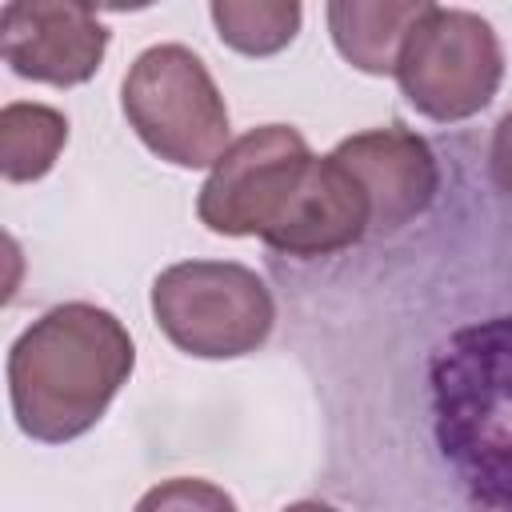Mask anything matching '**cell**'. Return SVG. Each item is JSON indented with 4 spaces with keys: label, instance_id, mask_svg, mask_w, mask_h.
Listing matches in <instances>:
<instances>
[{
    "label": "cell",
    "instance_id": "obj_1",
    "mask_svg": "<svg viewBox=\"0 0 512 512\" xmlns=\"http://www.w3.org/2000/svg\"><path fill=\"white\" fill-rule=\"evenodd\" d=\"M128 328L96 304L68 300L32 320L8 352V396L24 436L64 444L84 436L128 384Z\"/></svg>",
    "mask_w": 512,
    "mask_h": 512
},
{
    "label": "cell",
    "instance_id": "obj_2",
    "mask_svg": "<svg viewBox=\"0 0 512 512\" xmlns=\"http://www.w3.org/2000/svg\"><path fill=\"white\" fill-rule=\"evenodd\" d=\"M432 428L468 500L512 512V316L464 324L436 348Z\"/></svg>",
    "mask_w": 512,
    "mask_h": 512
},
{
    "label": "cell",
    "instance_id": "obj_3",
    "mask_svg": "<svg viewBox=\"0 0 512 512\" xmlns=\"http://www.w3.org/2000/svg\"><path fill=\"white\" fill-rule=\"evenodd\" d=\"M128 128L148 152L176 168H208L228 148V108L204 68L184 44L144 48L120 84Z\"/></svg>",
    "mask_w": 512,
    "mask_h": 512
},
{
    "label": "cell",
    "instance_id": "obj_4",
    "mask_svg": "<svg viewBox=\"0 0 512 512\" xmlns=\"http://www.w3.org/2000/svg\"><path fill=\"white\" fill-rule=\"evenodd\" d=\"M152 316L180 352L232 360L272 336L276 300L268 284L236 260H180L152 280Z\"/></svg>",
    "mask_w": 512,
    "mask_h": 512
},
{
    "label": "cell",
    "instance_id": "obj_5",
    "mask_svg": "<svg viewBox=\"0 0 512 512\" xmlns=\"http://www.w3.org/2000/svg\"><path fill=\"white\" fill-rule=\"evenodd\" d=\"M392 76L416 112L452 124L492 104L504 80V52L484 16L428 4L400 48Z\"/></svg>",
    "mask_w": 512,
    "mask_h": 512
},
{
    "label": "cell",
    "instance_id": "obj_6",
    "mask_svg": "<svg viewBox=\"0 0 512 512\" xmlns=\"http://www.w3.org/2000/svg\"><path fill=\"white\" fill-rule=\"evenodd\" d=\"M312 160L308 140L292 124H260L212 164L196 212L220 236H260L268 244L288 220Z\"/></svg>",
    "mask_w": 512,
    "mask_h": 512
},
{
    "label": "cell",
    "instance_id": "obj_7",
    "mask_svg": "<svg viewBox=\"0 0 512 512\" xmlns=\"http://www.w3.org/2000/svg\"><path fill=\"white\" fill-rule=\"evenodd\" d=\"M0 52L16 76L72 88L104 64L108 28L88 4L12 0L0 12Z\"/></svg>",
    "mask_w": 512,
    "mask_h": 512
},
{
    "label": "cell",
    "instance_id": "obj_8",
    "mask_svg": "<svg viewBox=\"0 0 512 512\" xmlns=\"http://www.w3.org/2000/svg\"><path fill=\"white\" fill-rule=\"evenodd\" d=\"M332 156L360 180L372 204V232H400L424 216L440 192V168L428 140L404 124L356 132L340 140Z\"/></svg>",
    "mask_w": 512,
    "mask_h": 512
},
{
    "label": "cell",
    "instance_id": "obj_9",
    "mask_svg": "<svg viewBox=\"0 0 512 512\" xmlns=\"http://www.w3.org/2000/svg\"><path fill=\"white\" fill-rule=\"evenodd\" d=\"M368 232H372V204L360 180L328 152L312 160L288 220L268 244L276 252L312 260V256H332L340 248H352Z\"/></svg>",
    "mask_w": 512,
    "mask_h": 512
},
{
    "label": "cell",
    "instance_id": "obj_10",
    "mask_svg": "<svg viewBox=\"0 0 512 512\" xmlns=\"http://www.w3.org/2000/svg\"><path fill=\"white\" fill-rule=\"evenodd\" d=\"M424 12L428 0H332L328 32L336 52L352 68L368 76H384L396 72L400 48Z\"/></svg>",
    "mask_w": 512,
    "mask_h": 512
},
{
    "label": "cell",
    "instance_id": "obj_11",
    "mask_svg": "<svg viewBox=\"0 0 512 512\" xmlns=\"http://www.w3.org/2000/svg\"><path fill=\"white\" fill-rule=\"evenodd\" d=\"M68 144V120L64 112L48 108V104H28V100H12L0 112V172L12 184H28L40 180L60 148Z\"/></svg>",
    "mask_w": 512,
    "mask_h": 512
},
{
    "label": "cell",
    "instance_id": "obj_12",
    "mask_svg": "<svg viewBox=\"0 0 512 512\" xmlns=\"http://www.w3.org/2000/svg\"><path fill=\"white\" fill-rule=\"evenodd\" d=\"M208 12L216 36L244 56H272L288 48L304 16L296 0H216Z\"/></svg>",
    "mask_w": 512,
    "mask_h": 512
},
{
    "label": "cell",
    "instance_id": "obj_13",
    "mask_svg": "<svg viewBox=\"0 0 512 512\" xmlns=\"http://www.w3.org/2000/svg\"><path fill=\"white\" fill-rule=\"evenodd\" d=\"M136 512H236V500L212 480L176 476V480H160L156 488H148Z\"/></svg>",
    "mask_w": 512,
    "mask_h": 512
},
{
    "label": "cell",
    "instance_id": "obj_14",
    "mask_svg": "<svg viewBox=\"0 0 512 512\" xmlns=\"http://www.w3.org/2000/svg\"><path fill=\"white\" fill-rule=\"evenodd\" d=\"M488 168H492L496 188L512 200V112H504V116H500V124H496V132H492Z\"/></svg>",
    "mask_w": 512,
    "mask_h": 512
},
{
    "label": "cell",
    "instance_id": "obj_15",
    "mask_svg": "<svg viewBox=\"0 0 512 512\" xmlns=\"http://www.w3.org/2000/svg\"><path fill=\"white\" fill-rule=\"evenodd\" d=\"M284 512H336L332 504H320V500H296V504H288Z\"/></svg>",
    "mask_w": 512,
    "mask_h": 512
}]
</instances>
